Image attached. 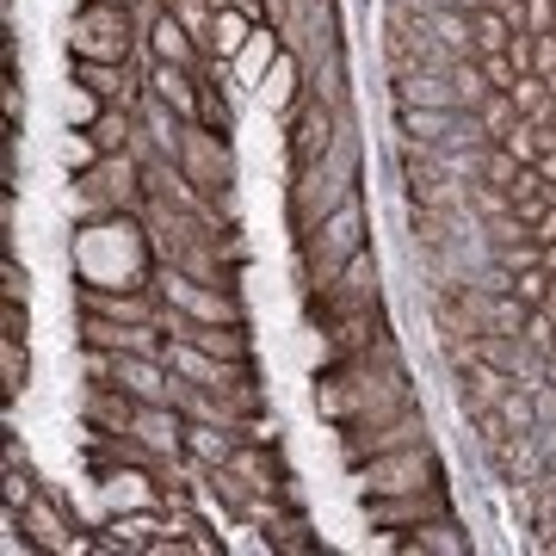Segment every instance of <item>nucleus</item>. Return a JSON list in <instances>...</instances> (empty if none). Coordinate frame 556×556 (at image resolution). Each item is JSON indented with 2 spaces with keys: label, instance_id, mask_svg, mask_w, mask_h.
Returning a JSON list of instances; mask_svg holds the SVG:
<instances>
[{
  "label": "nucleus",
  "instance_id": "nucleus-20",
  "mask_svg": "<svg viewBox=\"0 0 556 556\" xmlns=\"http://www.w3.org/2000/svg\"><path fill=\"white\" fill-rule=\"evenodd\" d=\"M137 408L142 402L130 396V390H118V383H93V390H87V427L130 433V427H137Z\"/></svg>",
  "mask_w": 556,
  "mask_h": 556
},
{
  "label": "nucleus",
  "instance_id": "nucleus-32",
  "mask_svg": "<svg viewBox=\"0 0 556 556\" xmlns=\"http://www.w3.org/2000/svg\"><path fill=\"white\" fill-rule=\"evenodd\" d=\"M0 278H7V298H13V303H25V285H31V278L20 273V260H7V273H0Z\"/></svg>",
  "mask_w": 556,
  "mask_h": 556
},
{
  "label": "nucleus",
  "instance_id": "nucleus-16",
  "mask_svg": "<svg viewBox=\"0 0 556 556\" xmlns=\"http://www.w3.org/2000/svg\"><path fill=\"white\" fill-rule=\"evenodd\" d=\"M248 427H229V420H186V457L199 464V470H217V464H229V457L248 445Z\"/></svg>",
  "mask_w": 556,
  "mask_h": 556
},
{
  "label": "nucleus",
  "instance_id": "nucleus-28",
  "mask_svg": "<svg viewBox=\"0 0 556 556\" xmlns=\"http://www.w3.org/2000/svg\"><path fill=\"white\" fill-rule=\"evenodd\" d=\"M31 501H38V482H31V470L7 464V514H25Z\"/></svg>",
  "mask_w": 556,
  "mask_h": 556
},
{
  "label": "nucleus",
  "instance_id": "nucleus-36",
  "mask_svg": "<svg viewBox=\"0 0 556 556\" xmlns=\"http://www.w3.org/2000/svg\"><path fill=\"white\" fill-rule=\"evenodd\" d=\"M544 316L556 321V278H551V298H544Z\"/></svg>",
  "mask_w": 556,
  "mask_h": 556
},
{
  "label": "nucleus",
  "instance_id": "nucleus-30",
  "mask_svg": "<svg viewBox=\"0 0 556 556\" xmlns=\"http://www.w3.org/2000/svg\"><path fill=\"white\" fill-rule=\"evenodd\" d=\"M519 31H556V0H519Z\"/></svg>",
  "mask_w": 556,
  "mask_h": 556
},
{
  "label": "nucleus",
  "instance_id": "nucleus-9",
  "mask_svg": "<svg viewBox=\"0 0 556 556\" xmlns=\"http://www.w3.org/2000/svg\"><path fill=\"white\" fill-rule=\"evenodd\" d=\"M340 130H346V112H340V105H328L321 93H303L298 112H291V167L321 161L340 142Z\"/></svg>",
  "mask_w": 556,
  "mask_h": 556
},
{
  "label": "nucleus",
  "instance_id": "nucleus-35",
  "mask_svg": "<svg viewBox=\"0 0 556 556\" xmlns=\"http://www.w3.org/2000/svg\"><path fill=\"white\" fill-rule=\"evenodd\" d=\"M439 7H464V13H477V7H489V0H439Z\"/></svg>",
  "mask_w": 556,
  "mask_h": 556
},
{
  "label": "nucleus",
  "instance_id": "nucleus-21",
  "mask_svg": "<svg viewBox=\"0 0 556 556\" xmlns=\"http://www.w3.org/2000/svg\"><path fill=\"white\" fill-rule=\"evenodd\" d=\"M248 38H254V20L248 13H236V7H217V20H211V38H204V50L217 62H236L241 50H248Z\"/></svg>",
  "mask_w": 556,
  "mask_h": 556
},
{
  "label": "nucleus",
  "instance_id": "nucleus-24",
  "mask_svg": "<svg viewBox=\"0 0 556 556\" xmlns=\"http://www.w3.org/2000/svg\"><path fill=\"white\" fill-rule=\"evenodd\" d=\"M477 118H482V130H489V142H501L507 130L519 124V105H514V93H489V100L477 105Z\"/></svg>",
  "mask_w": 556,
  "mask_h": 556
},
{
  "label": "nucleus",
  "instance_id": "nucleus-11",
  "mask_svg": "<svg viewBox=\"0 0 556 556\" xmlns=\"http://www.w3.org/2000/svg\"><path fill=\"white\" fill-rule=\"evenodd\" d=\"M482 452H489V464H495V477L507 489H538V482L551 477V457H544V439L538 433H501Z\"/></svg>",
  "mask_w": 556,
  "mask_h": 556
},
{
  "label": "nucleus",
  "instance_id": "nucleus-3",
  "mask_svg": "<svg viewBox=\"0 0 556 556\" xmlns=\"http://www.w3.org/2000/svg\"><path fill=\"white\" fill-rule=\"evenodd\" d=\"M334 433H340V457H346V470H358V464L396 452V445L427 439V420H420V402H402V408H390V415H365V420H353V427H334Z\"/></svg>",
  "mask_w": 556,
  "mask_h": 556
},
{
  "label": "nucleus",
  "instance_id": "nucleus-15",
  "mask_svg": "<svg viewBox=\"0 0 556 556\" xmlns=\"http://www.w3.org/2000/svg\"><path fill=\"white\" fill-rule=\"evenodd\" d=\"M25 532L38 538V551H56V556H87V551H93V538H80L75 526L62 519L56 501H43V495L25 507Z\"/></svg>",
  "mask_w": 556,
  "mask_h": 556
},
{
  "label": "nucleus",
  "instance_id": "nucleus-34",
  "mask_svg": "<svg viewBox=\"0 0 556 556\" xmlns=\"http://www.w3.org/2000/svg\"><path fill=\"white\" fill-rule=\"evenodd\" d=\"M532 236H538V241H556V204H551V211H544V217L532 223Z\"/></svg>",
  "mask_w": 556,
  "mask_h": 556
},
{
  "label": "nucleus",
  "instance_id": "nucleus-12",
  "mask_svg": "<svg viewBox=\"0 0 556 556\" xmlns=\"http://www.w3.org/2000/svg\"><path fill=\"white\" fill-rule=\"evenodd\" d=\"M149 50H155V62H179V68H211V50H204L199 38H192V25L179 20L174 7H155V20H149Z\"/></svg>",
  "mask_w": 556,
  "mask_h": 556
},
{
  "label": "nucleus",
  "instance_id": "nucleus-14",
  "mask_svg": "<svg viewBox=\"0 0 556 556\" xmlns=\"http://www.w3.org/2000/svg\"><path fill=\"white\" fill-rule=\"evenodd\" d=\"M452 378H457V408L464 415H482V408H495L514 390V378L501 365H489V358H464V365H452Z\"/></svg>",
  "mask_w": 556,
  "mask_h": 556
},
{
  "label": "nucleus",
  "instance_id": "nucleus-22",
  "mask_svg": "<svg viewBox=\"0 0 556 556\" xmlns=\"http://www.w3.org/2000/svg\"><path fill=\"white\" fill-rule=\"evenodd\" d=\"M470 31H477V56H495V50H514L519 20L501 13V7H477V13H470Z\"/></svg>",
  "mask_w": 556,
  "mask_h": 556
},
{
  "label": "nucleus",
  "instance_id": "nucleus-23",
  "mask_svg": "<svg viewBox=\"0 0 556 556\" xmlns=\"http://www.w3.org/2000/svg\"><path fill=\"white\" fill-rule=\"evenodd\" d=\"M495 415H501V427H507V433H538V402H532V390H526V383H514V390L495 402Z\"/></svg>",
  "mask_w": 556,
  "mask_h": 556
},
{
  "label": "nucleus",
  "instance_id": "nucleus-13",
  "mask_svg": "<svg viewBox=\"0 0 556 556\" xmlns=\"http://www.w3.org/2000/svg\"><path fill=\"white\" fill-rule=\"evenodd\" d=\"M68 75L80 87H93L105 105H118V112H137L142 93H137V75H130V62H100V56H68Z\"/></svg>",
  "mask_w": 556,
  "mask_h": 556
},
{
  "label": "nucleus",
  "instance_id": "nucleus-27",
  "mask_svg": "<svg viewBox=\"0 0 556 556\" xmlns=\"http://www.w3.org/2000/svg\"><path fill=\"white\" fill-rule=\"evenodd\" d=\"M0 371H7V396H20L25 378H31V365H25V340H7V346H0Z\"/></svg>",
  "mask_w": 556,
  "mask_h": 556
},
{
  "label": "nucleus",
  "instance_id": "nucleus-29",
  "mask_svg": "<svg viewBox=\"0 0 556 556\" xmlns=\"http://www.w3.org/2000/svg\"><path fill=\"white\" fill-rule=\"evenodd\" d=\"M291 80H298V56H278V75L266 68V105H291Z\"/></svg>",
  "mask_w": 556,
  "mask_h": 556
},
{
  "label": "nucleus",
  "instance_id": "nucleus-6",
  "mask_svg": "<svg viewBox=\"0 0 556 556\" xmlns=\"http://www.w3.org/2000/svg\"><path fill=\"white\" fill-rule=\"evenodd\" d=\"M353 477L365 482V495H415V489H433L439 482V464H433V445L415 439V445H396V452L358 464Z\"/></svg>",
  "mask_w": 556,
  "mask_h": 556
},
{
  "label": "nucleus",
  "instance_id": "nucleus-8",
  "mask_svg": "<svg viewBox=\"0 0 556 556\" xmlns=\"http://www.w3.org/2000/svg\"><path fill=\"white\" fill-rule=\"evenodd\" d=\"M161 358H167V371H174L179 383H204V390H236V383L254 378V365L217 358V353H204L199 340H179V334L161 340Z\"/></svg>",
  "mask_w": 556,
  "mask_h": 556
},
{
  "label": "nucleus",
  "instance_id": "nucleus-31",
  "mask_svg": "<svg viewBox=\"0 0 556 556\" xmlns=\"http://www.w3.org/2000/svg\"><path fill=\"white\" fill-rule=\"evenodd\" d=\"M0 328H7V340H25V303L7 298V309H0Z\"/></svg>",
  "mask_w": 556,
  "mask_h": 556
},
{
  "label": "nucleus",
  "instance_id": "nucleus-1",
  "mask_svg": "<svg viewBox=\"0 0 556 556\" xmlns=\"http://www.w3.org/2000/svg\"><path fill=\"white\" fill-rule=\"evenodd\" d=\"M358 192V137L353 130H340V142L328 149L321 161L309 167H291V229H316L340 199H353Z\"/></svg>",
  "mask_w": 556,
  "mask_h": 556
},
{
  "label": "nucleus",
  "instance_id": "nucleus-26",
  "mask_svg": "<svg viewBox=\"0 0 556 556\" xmlns=\"http://www.w3.org/2000/svg\"><path fill=\"white\" fill-rule=\"evenodd\" d=\"M551 278H556L551 266H526V273H514V291L532 303V309H544V298H551Z\"/></svg>",
  "mask_w": 556,
  "mask_h": 556
},
{
  "label": "nucleus",
  "instance_id": "nucleus-25",
  "mask_svg": "<svg viewBox=\"0 0 556 556\" xmlns=\"http://www.w3.org/2000/svg\"><path fill=\"white\" fill-rule=\"evenodd\" d=\"M105 112H112V105L100 100V93H93V87H68V130H93V124L105 118Z\"/></svg>",
  "mask_w": 556,
  "mask_h": 556
},
{
  "label": "nucleus",
  "instance_id": "nucleus-33",
  "mask_svg": "<svg viewBox=\"0 0 556 556\" xmlns=\"http://www.w3.org/2000/svg\"><path fill=\"white\" fill-rule=\"evenodd\" d=\"M229 7H236V13H248V20H266V13H273V0H229Z\"/></svg>",
  "mask_w": 556,
  "mask_h": 556
},
{
  "label": "nucleus",
  "instance_id": "nucleus-2",
  "mask_svg": "<svg viewBox=\"0 0 556 556\" xmlns=\"http://www.w3.org/2000/svg\"><path fill=\"white\" fill-rule=\"evenodd\" d=\"M365 248V199H340L316 229H303L298 236V278L303 285H328L340 278V266Z\"/></svg>",
  "mask_w": 556,
  "mask_h": 556
},
{
  "label": "nucleus",
  "instance_id": "nucleus-18",
  "mask_svg": "<svg viewBox=\"0 0 556 556\" xmlns=\"http://www.w3.org/2000/svg\"><path fill=\"white\" fill-rule=\"evenodd\" d=\"M390 551L402 556H470V532H457V519H427L415 526V538H390Z\"/></svg>",
  "mask_w": 556,
  "mask_h": 556
},
{
  "label": "nucleus",
  "instance_id": "nucleus-4",
  "mask_svg": "<svg viewBox=\"0 0 556 556\" xmlns=\"http://www.w3.org/2000/svg\"><path fill=\"white\" fill-rule=\"evenodd\" d=\"M142 25H137V7H112V0H87L75 13V56H100V62H130Z\"/></svg>",
  "mask_w": 556,
  "mask_h": 556
},
{
  "label": "nucleus",
  "instance_id": "nucleus-7",
  "mask_svg": "<svg viewBox=\"0 0 556 556\" xmlns=\"http://www.w3.org/2000/svg\"><path fill=\"white\" fill-rule=\"evenodd\" d=\"M155 285V278H149ZM149 285H80V316H105V321H142V328H167V298Z\"/></svg>",
  "mask_w": 556,
  "mask_h": 556
},
{
  "label": "nucleus",
  "instance_id": "nucleus-19",
  "mask_svg": "<svg viewBox=\"0 0 556 556\" xmlns=\"http://www.w3.org/2000/svg\"><path fill=\"white\" fill-rule=\"evenodd\" d=\"M149 87H155V100L161 105H174L179 118H192L199 124V68H179V62H155L149 68Z\"/></svg>",
  "mask_w": 556,
  "mask_h": 556
},
{
  "label": "nucleus",
  "instance_id": "nucleus-5",
  "mask_svg": "<svg viewBox=\"0 0 556 556\" xmlns=\"http://www.w3.org/2000/svg\"><path fill=\"white\" fill-rule=\"evenodd\" d=\"M87 378L118 383L137 402H174V371H167L161 353H100V346H87Z\"/></svg>",
  "mask_w": 556,
  "mask_h": 556
},
{
  "label": "nucleus",
  "instance_id": "nucleus-10",
  "mask_svg": "<svg viewBox=\"0 0 556 556\" xmlns=\"http://www.w3.org/2000/svg\"><path fill=\"white\" fill-rule=\"evenodd\" d=\"M452 514V495H445V482L433 489H415V495H365V519H371V532H415L427 519H445Z\"/></svg>",
  "mask_w": 556,
  "mask_h": 556
},
{
  "label": "nucleus",
  "instance_id": "nucleus-37",
  "mask_svg": "<svg viewBox=\"0 0 556 556\" xmlns=\"http://www.w3.org/2000/svg\"><path fill=\"white\" fill-rule=\"evenodd\" d=\"M112 7H142V0H112Z\"/></svg>",
  "mask_w": 556,
  "mask_h": 556
},
{
  "label": "nucleus",
  "instance_id": "nucleus-17",
  "mask_svg": "<svg viewBox=\"0 0 556 556\" xmlns=\"http://www.w3.org/2000/svg\"><path fill=\"white\" fill-rule=\"evenodd\" d=\"M87 346L100 353H161L167 328H142V321H105V316H87Z\"/></svg>",
  "mask_w": 556,
  "mask_h": 556
}]
</instances>
